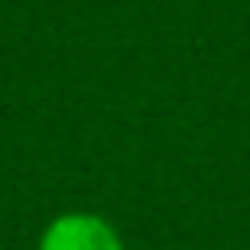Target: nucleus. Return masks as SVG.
<instances>
[{
  "label": "nucleus",
  "instance_id": "1",
  "mask_svg": "<svg viewBox=\"0 0 250 250\" xmlns=\"http://www.w3.org/2000/svg\"><path fill=\"white\" fill-rule=\"evenodd\" d=\"M35 250H129L121 227L113 219H105L102 211H86V207H70L51 215L39 234H35Z\"/></svg>",
  "mask_w": 250,
  "mask_h": 250
}]
</instances>
